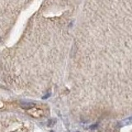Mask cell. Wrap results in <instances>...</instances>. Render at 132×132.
I'll list each match as a JSON object with an SVG mask.
<instances>
[{"label": "cell", "instance_id": "cell-1", "mask_svg": "<svg viewBox=\"0 0 132 132\" xmlns=\"http://www.w3.org/2000/svg\"><path fill=\"white\" fill-rule=\"evenodd\" d=\"M131 124H132V116H130V117L121 121V122L119 123V126H128V125H131Z\"/></svg>", "mask_w": 132, "mask_h": 132}]
</instances>
